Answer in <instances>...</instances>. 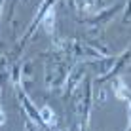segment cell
Returning a JSON list of instances; mask_svg holds the SVG:
<instances>
[{
	"instance_id": "obj_1",
	"label": "cell",
	"mask_w": 131,
	"mask_h": 131,
	"mask_svg": "<svg viewBox=\"0 0 131 131\" xmlns=\"http://www.w3.org/2000/svg\"><path fill=\"white\" fill-rule=\"evenodd\" d=\"M53 25H55V12H53V10H48L46 17H44V27H46L48 32H51V30H53Z\"/></svg>"
},
{
	"instance_id": "obj_2",
	"label": "cell",
	"mask_w": 131,
	"mask_h": 131,
	"mask_svg": "<svg viewBox=\"0 0 131 131\" xmlns=\"http://www.w3.org/2000/svg\"><path fill=\"white\" fill-rule=\"evenodd\" d=\"M40 116H42V120L48 122V124H55V114H53V110L49 106L40 108Z\"/></svg>"
}]
</instances>
